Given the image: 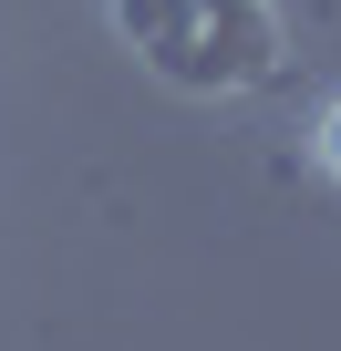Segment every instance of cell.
I'll return each instance as SVG.
<instances>
[{
    "mask_svg": "<svg viewBox=\"0 0 341 351\" xmlns=\"http://www.w3.org/2000/svg\"><path fill=\"white\" fill-rule=\"evenodd\" d=\"M310 165H320L331 186H341V93H331V104L310 114Z\"/></svg>",
    "mask_w": 341,
    "mask_h": 351,
    "instance_id": "1",
    "label": "cell"
}]
</instances>
